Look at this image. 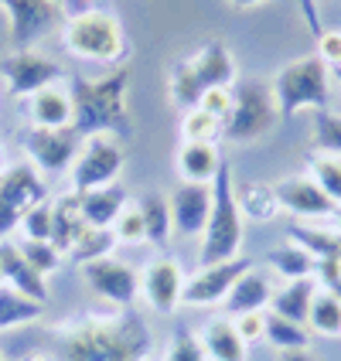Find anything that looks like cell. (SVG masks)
I'll list each match as a JSON object with an SVG mask.
<instances>
[{
    "mask_svg": "<svg viewBox=\"0 0 341 361\" xmlns=\"http://www.w3.org/2000/svg\"><path fill=\"white\" fill-rule=\"evenodd\" d=\"M150 348V327L133 307L59 324L61 361H147Z\"/></svg>",
    "mask_w": 341,
    "mask_h": 361,
    "instance_id": "1",
    "label": "cell"
},
{
    "mask_svg": "<svg viewBox=\"0 0 341 361\" xmlns=\"http://www.w3.org/2000/svg\"><path fill=\"white\" fill-rule=\"evenodd\" d=\"M133 65H116L102 79H68V99H72V130L85 137H116L130 140L133 137V120L126 113V89H130Z\"/></svg>",
    "mask_w": 341,
    "mask_h": 361,
    "instance_id": "2",
    "label": "cell"
},
{
    "mask_svg": "<svg viewBox=\"0 0 341 361\" xmlns=\"http://www.w3.org/2000/svg\"><path fill=\"white\" fill-rule=\"evenodd\" d=\"M242 228H246V219H242L239 201H236L232 167L222 161L219 174L212 180V208H208V221H205V232H201L198 266H215V262L242 256Z\"/></svg>",
    "mask_w": 341,
    "mask_h": 361,
    "instance_id": "3",
    "label": "cell"
},
{
    "mask_svg": "<svg viewBox=\"0 0 341 361\" xmlns=\"http://www.w3.org/2000/svg\"><path fill=\"white\" fill-rule=\"evenodd\" d=\"M65 48L85 61H100V65H123L126 55V38H123V24L113 11L89 7L65 20L61 31Z\"/></svg>",
    "mask_w": 341,
    "mask_h": 361,
    "instance_id": "4",
    "label": "cell"
},
{
    "mask_svg": "<svg viewBox=\"0 0 341 361\" xmlns=\"http://www.w3.org/2000/svg\"><path fill=\"white\" fill-rule=\"evenodd\" d=\"M280 120L273 85L260 79L232 82V113L222 123V137L232 143H253L266 137Z\"/></svg>",
    "mask_w": 341,
    "mask_h": 361,
    "instance_id": "5",
    "label": "cell"
},
{
    "mask_svg": "<svg viewBox=\"0 0 341 361\" xmlns=\"http://www.w3.org/2000/svg\"><path fill=\"white\" fill-rule=\"evenodd\" d=\"M273 96H277V109L280 116H290L297 109H328V96H331V68L324 65L318 55L297 59L283 65L277 72Z\"/></svg>",
    "mask_w": 341,
    "mask_h": 361,
    "instance_id": "6",
    "label": "cell"
},
{
    "mask_svg": "<svg viewBox=\"0 0 341 361\" xmlns=\"http://www.w3.org/2000/svg\"><path fill=\"white\" fill-rule=\"evenodd\" d=\"M123 164H126V150L123 140L116 137H85L72 161V195H85V191H100L116 184Z\"/></svg>",
    "mask_w": 341,
    "mask_h": 361,
    "instance_id": "7",
    "label": "cell"
},
{
    "mask_svg": "<svg viewBox=\"0 0 341 361\" xmlns=\"http://www.w3.org/2000/svg\"><path fill=\"white\" fill-rule=\"evenodd\" d=\"M44 180L38 178L35 164H18L0 174V239H7L20 219L44 201Z\"/></svg>",
    "mask_w": 341,
    "mask_h": 361,
    "instance_id": "8",
    "label": "cell"
},
{
    "mask_svg": "<svg viewBox=\"0 0 341 361\" xmlns=\"http://www.w3.org/2000/svg\"><path fill=\"white\" fill-rule=\"evenodd\" d=\"M249 269H253V259H246V256L215 262V266H198V273H195L191 280H184L181 303H188V307H215V303H225L229 290H232Z\"/></svg>",
    "mask_w": 341,
    "mask_h": 361,
    "instance_id": "9",
    "label": "cell"
},
{
    "mask_svg": "<svg viewBox=\"0 0 341 361\" xmlns=\"http://www.w3.org/2000/svg\"><path fill=\"white\" fill-rule=\"evenodd\" d=\"M0 75L7 82L11 96H35L41 89H48L52 82L61 79V65L44 59L38 51H11L7 59H0Z\"/></svg>",
    "mask_w": 341,
    "mask_h": 361,
    "instance_id": "10",
    "label": "cell"
},
{
    "mask_svg": "<svg viewBox=\"0 0 341 361\" xmlns=\"http://www.w3.org/2000/svg\"><path fill=\"white\" fill-rule=\"evenodd\" d=\"M82 147V137L72 130V126H61V130H31L24 137V154L31 157L35 171H44V174H61L68 171L76 154Z\"/></svg>",
    "mask_w": 341,
    "mask_h": 361,
    "instance_id": "11",
    "label": "cell"
},
{
    "mask_svg": "<svg viewBox=\"0 0 341 361\" xmlns=\"http://www.w3.org/2000/svg\"><path fill=\"white\" fill-rule=\"evenodd\" d=\"M11 20V44L14 51H28L38 38H44L59 24L55 0H0Z\"/></svg>",
    "mask_w": 341,
    "mask_h": 361,
    "instance_id": "12",
    "label": "cell"
},
{
    "mask_svg": "<svg viewBox=\"0 0 341 361\" xmlns=\"http://www.w3.org/2000/svg\"><path fill=\"white\" fill-rule=\"evenodd\" d=\"M82 276H85V283L100 293L102 300L116 303L120 310L123 307H133L137 293H140V273L133 266H126V262L113 259V256L85 262L82 266Z\"/></svg>",
    "mask_w": 341,
    "mask_h": 361,
    "instance_id": "13",
    "label": "cell"
},
{
    "mask_svg": "<svg viewBox=\"0 0 341 361\" xmlns=\"http://www.w3.org/2000/svg\"><path fill=\"white\" fill-rule=\"evenodd\" d=\"M140 293L157 314H174L181 307V293H184V273L174 259H150L147 269L140 273Z\"/></svg>",
    "mask_w": 341,
    "mask_h": 361,
    "instance_id": "14",
    "label": "cell"
},
{
    "mask_svg": "<svg viewBox=\"0 0 341 361\" xmlns=\"http://www.w3.org/2000/svg\"><path fill=\"white\" fill-rule=\"evenodd\" d=\"M273 191L280 208H287L290 215H301V219H338L341 215L338 204L311 178H283L280 184H273Z\"/></svg>",
    "mask_w": 341,
    "mask_h": 361,
    "instance_id": "15",
    "label": "cell"
},
{
    "mask_svg": "<svg viewBox=\"0 0 341 361\" xmlns=\"http://www.w3.org/2000/svg\"><path fill=\"white\" fill-rule=\"evenodd\" d=\"M171 225L178 235H201L205 221H208V208H212V184H188L181 180L171 191Z\"/></svg>",
    "mask_w": 341,
    "mask_h": 361,
    "instance_id": "16",
    "label": "cell"
},
{
    "mask_svg": "<svg viewBox=\"0 0 341 361\" xmlns=\"http://www.w3.org/2000/svg\"><path fill=\"white\" fill-rule=\"evenodd\" d=\"M184 68H188V75L195 79V85H198L201 92H208L215 85H232L236 82V61L229 55L225 41H219V38L205 41L195 55H188Z\"/></svg>",
    "mask_w": 341,
    "mask_h": 361,
    "instance_id": "17",
    "label": "cell"
},
{
    "mask_svg": "<svg viewBox=\"0 0 341 361\" xmlns=\"http://www.w3.org/2000/svg\"><path fill=\"white\" fill-rule=\"evenodd\" d=\"M0 283L38 303L48 300V283H44V276L31 269V262L20 256V245H14V242H0Z\"/></svg>",
    "mask_w": 341,
    "mask_h": 361,
    "instance_id": "18",
    "label": "cell"
},
{
    "mask_svg": "<svg viewBox=\"0 0 341 361\" xmlns=\"http://www.w3.org/2000/svg\"><path fill=\"white\" fill-rule=\"evenodd\" d=\"M222 161L225 157L215 150V143H184L174 157V167H178V178L188 184H212Z\"/></svg>",
    "mask_w": 341,
    "mask_h": 361,
    "instance_id": "19",
    "label": "cell"
},
{
    "mask_svg": "<svg viewBox=\"0 0 341 361\" xmlns=\"http://www.w3.org/2000/svg\"><path fill=\"white\" fill-rule=\"evenodd\" d=\"M76 198H79V215L89 228H113L123 204L130 201L120 184H109V188H100V191H85V195H76Z\"/></svg>",
    "mask_w": 341,
    "mask_h": 361,
    "instance_id": "20",
    "label": "cell"
},
{
    "mask_svg": "<svg viewBox=\"0 0 341 361\" xmlns=\"http://www.w3.org/2000/svg\"><path fill=\"white\" fill-rule=\"evenodd\" d=\"M28 113H31V123H35L38 130H61V126H72V99H68V92H61L55 85L35 92L31 102H28Z\"/></svg>",
    "mask_w": 341,
    "mask_h": 361,
    "instance_id": "21",
    "label": "cell"
},
{
    "mask_svg": "<svg viewBox=\"0 0 341 361\" xmlns=\"http://www.w3.org/2000/svg\"><path fill=\"white\" fill-rule=\"evenodd\" d=\"M270 300H273V290H270V280L260 276V273H246L225 297V310L232 317H242V314H256V310H270Z\"/></svg>",
    "mask_w": 341,
    "mask_h": 361,
    "instance_id": "22",
    "label": "cell"
},
{
    "mask_svg": "<svg viewBox=\"0 0 341 361\" xmlns=\"http://www.w3.org/2000/svg\"><path fill=\"white\" fill-rule=\"evenodd\" d=\"M201 348H205V355L212 361H246V341L236 331V321H225V317L205 324Z\"/></svg>",
    "mask_w": 341,
    "mask_h": 361,
    "instance_id": "23",
    "label": "cell"
},
{
    "mask_svg": "<svg viewBox=\"0 0 341 361\" xmlns=\"http://www.w3.org/2000/svg\"><path fill=\"white\" fill-rule=\"evenodd\" d=\"M314 293H318L314 276H307V280H290V283H283L280 290H273L270 310L280 314V317H287V321H294V324H307Z\"/></svg>",
    "mask_w": 341,
    "mask_h": 361,
    "instance_id": "24",
    "label": "cell"
},
{
    "mask_svg": "<svg viewBox=\"0 0 341 361\" xmlns=\"http://www.w3.org/2000/svg\"><path fill=\"white\" fill-rule=\"evenodd\" d=\"M85 232V221L79 215V198L65 195L52 204V245L59 252H72V245L79 242V235Z\"/></svg>",
    "mask_w": 341,
    "mask_h": 361,
    "instance_id": "25",
    "label": "cell"
},
{
    "mask_svg": "<svg viewBox=\"0 0 341 361\" xmlns=\"http://www.w3.org/2000/svg\"><path fill=\"white\" fill-rule=\"evenodd\" d=\"M236 201H239V212L246 221H273L280 212V201L273 184H263V180H246L236 188Z\"/></svg>",
    "mask_w": 341,
    "mask_h": 361,
    "instance_id": "26",
    "label": "cell"
},
{
    "mask_svg": "<svg viewBox=\"0 0 341 361\" xmlns=\"http://www.w3.org/2000/svg\"><path fill=\"white\" fill-rule=\"evenodd\" d=\"M294 245L307 249L314 259H338L341 256V225L335 228H318V225H290Z\"/></svg>",
    "mask_w": 341,
    "mask_h": 361,
    "instance_id": "27",
    "label": "cell"
},
{
    "mask_svg": "<svg viewBox=\"0 0 341 361\" xmlns=\"http://www.w3.org/2000/svg\"><path fill=\"white\" fill-rule=\"evenodd\" d=\"M137 208H140V219H143V228H147V242H154V245H164L167 235L174 232V225H171V204L164 195L157 191H147L137 198Z\"/></svg>",
    "mask_w": 341,
    "mask_h": 361,
    "instance_id": "28",
    "label": "cell"
},
{
    "mask_svg": "<svg viewBox=\"0 0 341 361\" xmlns=\"http://www.w3.org/2000/svg\"><path fill=\"white\" fill-rule=\"evenodd\" d=\"M41 314H44V303L31 300V297H24V293L0 283V331H11V327L38 321Z\"/></svg>",
    "mask_w": 341,
    "mask_h": 361,
    "instance_id": "29",
    "label": "cell"
},
{
    "mask_svg": "<svg viewBox=\"0 0 341 361\" xmlns=\"http://www.w3.org/2000/svg\"><path fill=\"white\" fill-rule=\"evenodd\" d=\"M270 266L280 273L283 280H307V276H314V269H318V259L301 249V245H277V249H270Z\"/></svg>",
    "mask_w": 341,
    "mask_h": 361,
    "instance_id": "30",
    "label": "cell"
},
{
    "mask_svg": "<svg viewBox=\"0 0 341 361\" xmlns=\"http://www.w3.org/2000/svg\"><path fill=\"white\" fill-rule=\"evenodd\" d=\"M307 324L321 334V338H338L341 334V300L328 290H318L314 300H311V314Z\"/></svg>",
    "mask_w": 341,
    "mask_h": 361,
    "instance_id": "31",
    "label": "cell"
},
{
    "mask_svg": "<svg viewBox=\"0 0 341 361\" xmlns=\"http://www.w3.org/2000/svg\"><path fill=\"white\" fill-rule=\"evenodd\" d=\"M113 249H116L113 228H89V225H85V232L79 235V242L72 245V259L85 266V262H96V259L113 256Z\"/></svg>",
    "mask_w": 341,
    "mask_h": 361,
    "instance_id": "32",
    "label": "cell"
},
{
    "mask_svg": "<svg viewBox=\"0 0 341 361\" xmlns=\"http://www.w3.org/2000/svg\"><path fill=\"white\" fill-rule=\"evenodd\" d=\"M307 167H311V180L341 208V157L311 154V157H307Z\"/></svg>",
    "mask_w": 341,
    "mask_h": 361,
    "instance_id": "33",
    "label": "cell"
},
{
    "mask_svg": "<svg viewBox=\"0 0 341 361\" xmlns=\"http://www.w3.org/2000/svg\"><path fill=\"white\" fill-rule=\"evenodd\" d=\"M311 133H314V147H318L321 154L341 157V113L314 109V116H311Z\"/></svg>",
    "mask_w": 341,
    "mask_h": 361,
    "instance_id": "34",
    "label": "cell"
},
{
    "mask_svg": "<svg viewBox=\"0 0 341 361\" xmlns=\"http://www.w3.org/2000/svg\"><path fill=\"white\" fill-rule=\"evenodd\" d=\"M266 338H270V344H277L280 351H290V348H307V344H311V334H307V327H304V324L287 321V317L273 314V310H266Z\"/></svg>",
    "mask_w": 341,
    "mask_h": 361,
    "instance_id": "35",
    "label": "cell"
},
{
    "mask_svg": "<svg viewBox=\"0 0 341 361\" xmlns=\"http://www.w3.org/2000/svg\"><path fill=\"white\" fill-rule=\"evenodd\" d=\"M181 133H184V143H215L222 137V120L195 106L181 116Z\"/></svg>",
    "mask_w": 341,
    "mask_h": 361,
    "instance_id": "36",
    "label": "cell"
},
{
    "mask_svg": "<svg viewBox=\"0 0 341 361\" xmlns=\"http://www.w3.org/2000/svg\"><path fill=\"white\" fill-rule=\"evenodd\" d=\"M20 256L31 262V269L41 273V276H48V273H55L61 266V252L52 245V242H31L24 239L20 242Z\"/></svg>",
    "mask_w": 341,
    "mask_h": 361,
    "instance_id": "37",
    "label": "cell"
},
{
    "mask_svg": "<svg viewBox=\"0 0 341 361\" xmlns=\"http://www.w3.org/2000/svg\"><path fill=\"white\" fill-rule=\"evenodd\" d=\"M113 235H116V242H147V228H143L137 201H126L123 204V212L113 221Z\"/></svg>",
    "mask_w": 341,
    "mask_h": 361,
    "instance_id": "38",
    "label": "cell"
},
{
    "mask_svg": "<svg viewBox=\"0 0 341 361\" xmlns=\"http://www.w3.org/2000/svg\"><path fill=\"white\" fill-rule=\"evenodd\" d=\"M164 361H205V348H201V341L188 327H178V331L171 334V344H167Z\"/></svg>",
    "mask_w": 341,
    "mask_h": 361,
    "instance_id": "39",
    "label": "cell"
},
{
    "mask_svg": "<svg viewBox=\"0 0 341 361\" xmlns=\"http://www.w3.org/2000/svg\"><path fill=\"white\" fill-rule=\"evenodd\" d=\"M20 228H24V239L52 242V204H48V201L35 204V208L20 219Z\"/></svg>",
    "mask_w": 341,
    "mask_h": 361,
    "instance_id": "40",
    "label": "cell"
},
{
    "mask_svg": "<svg viewBox=\"0 0 341 361\" xmlns=\"http://www.w3.org/2000/svg\"><path fill=\"white\" fill-rule=\"evenodd\" d=\"M198 109L205 113H212L215 120H229V113H232V85H215V89H208L205 96H201Z\"/></svg>",
    "mask_w": 341,
    "mask_h": 361,
    "instance_id": "41",
    "label": "cell"
},
{
    "mask_svg": "<svg viewBox=\"0 0 341 361\" xmlns=\"http://www.w3.org/2000/svg\"><path fill=\"white\" fill-rule=\"evenodd\" d=\"M318 59H321L328 68H341V31L338 27L318 31Z\"/></svg>",
    "mask_w": 341,
    "mask_h": 361,
    "instance_id": "42",
    "label": "cell"
},
{
    "mask_svg": "<svg viewBox=\"0 0 341 361\" xmlns=\"http://www.w3.org/2000/svg\"><path fill=\"white\" fill-rule=\"evenodd\" d=\"M236 331H239V338L246 344L260 341L263 334H266V310H256V314H242V317H236Z\"/></svg>",
    "mask_w": 341,
    "mask_h": 361,
    "instance_id": "43",
    "label": "cell"
},
{
    "mask_svg": "<svg viewBox=\"0 0 341 361\" xmlns=\"http://www.w3.org/2000/svg\"><path fill=\"white\" fill-rule=\"evenodd\" d=\"M314 276L324 283V290H328V293H335V297L341 300V256L338 259H318Z\"/></svg>",
    "mask_w": 341,
    "mask_h": 361,
    "instance_id": "44",
    "label": "cell"
},
{
    "mask_svg": "<svg viewBox=\"0 0 341 361\" xmlns=\"http://www.w3.org/2000/svg\"><path fill=\"white\" fill-rule=\"evenodd\" d=\"M277 361H318L307 348H290V351H280V358Z\"/></svg>",
    "mask_w": 341,
    "mask_h": 361,
    "instance_id": "45",
    "label": "cell"
},
{
    "mask_svg": "<svg viewBox=\"0 0 341 361\" xmlns=\"http://www.w3.org/2000/svg\"><path fill=\"white\" fill-rule=\"evenodd\" d=\"M232 7H239V11H246V7H256V4H263V0H229Z\"/></svg>",
    "mask_w": 341,
    "mask_h": 361,
    "instance_id": "46",
    "label": "cell"
},
{
    "mask_svg": "<svg viewBox=\"0 0 341 361\" xmlns=\"http://www.w3.org/2000/svg\"><path fill=\"white\" fill-rule=\"evenodd\" d=\"M331 75H335V79L341 82V68H331Z\"/></svg>",
    "mask_w": 341,
    "mask_h": 361,
    "instance_id": "47",
    "label": "cell"
},
{
    "mask_svg": "<svg viewBox=\"0 0 341 361\" xmlns=\"http://www.w3.org/2000/svg\"><path fill=\"white\" fill-rule=\"evenodd\" d=\"M0 174H4V154H0Z\"/></svg>",
    "mask_w": 341,
    "mask_h": 361,
    "instance_id": "48",
    "label": "cell"
},
{
    "mask_svg": "<svg viewBox=\"0 0 341 361\" xmlns=\"http://www.w3.org/2000/svg\"><path fill=\"white\" fill-rule=\"evenodd\" d=\"M28 361H44V358H28Z\"/></svg>",
    "mask_w": 341,
    "mask_h": 361,
    "instance_id": "49",
    "label": "cell"
},
{
    "mask_svg": "<svg viewBox=\"0 0 341 361\" xmlns=\"http://www.w3.org/2000/svg\"><path fill=\"white\" fill-rule=\"evenodd\" d=\"M0 361H4V358H0Z\"/></svg>",
    "mask_w": 341,
    "mask_h": 361,
    "instance_id": "50",
    "label": "cell"
}]
</instances>
